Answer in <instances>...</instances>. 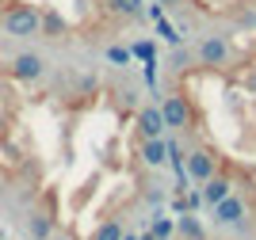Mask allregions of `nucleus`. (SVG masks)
I'll list each match as a JSON object with an SVG mask.
<instances>
[{
    "mask_svg": "<svg viewBox=\"0 0 256 240\" xmlns=\"http://www.w3.org/2000/svg\"><path fill=\"white\" fill-rule=\"evenodd\" d=\"M0 31L12 34V38H38L42 34V8L23 4V0L4 4L0 8Z\"/></svg>",
    "mask_w": 256,
    "mask_h": 240,
    "instance_id": "f257e3e1",
    "label": "nucleus"
},
{
    "mask_svg": "<svg viewBox=\"0 0 256 240\" xmlns=\"http://www.w3.org/2000/svg\"><path fill=\"white\" fill-rule=\"evenodd\" d=\"M160 115H164V126H172V134H192L195 122H199V111L192 107V99H188V92H180V88H168V92L160 95Z\"/></svg>",
    "mask_w": 256,
    "mask_h": 240,
    "instance_id": "f03ea898",
    "label": "nucleus"
},
{
    "mask_svg": "<svg viewBox=\"0 0 256 240\" xmlns=\"http://www.w3.org/2000/svg\"><path fill=\"white\" fill-rule=\"evenodd\" d=\"M184 172H188L192 183L203 187L210 176L222 172V168H218V153H214V149H203V145H192V149H188V157H184Z\"/></svg>",
    "mask_w": 256,
    "mask_h": 240,
    "instance_id": "7ed1b4c3",
    "label": "nucleus"
},
{
    "mask_svg": "<svg viewBox=\"0 0 256 240\" xmlns=\"http://www.w3.org/2000/svg\"><path fill=\"white\" fill-rule=\"evenodd\" d=\"M210 214H214V225H241V221L248 218V195L245 191H234V195H226L218 206H210Z\"/></svg>",
    "mask_w": 256,
    "mask_h": 240,
    "instance_id": "20e7f679",
    "label": "nucleus"
},
{
    "mask_svg": "<svg viewBox=\"0 0 256 240\" xmlns=\"http://www.w3.org/2000/svg\"><path fill=\"white\" fill-rule=\"evenodd\" d=\"M8 73L16 76V80H23V84H34V80L46 76V57L34 53V50H23V53H16L8 61Z\"/></svg>",
    "mask_w": 256,
    "mask_h": 240,
    "instance_id": "39448f33",
    "label": "nucleus"
},
{
    "mask_svg": "<svg viewBox=\"0 0 256 240\" xmlns=\"http://www.w3.org/2000/svg\"><path fill=\"white\" fill-rule=\"evenodd\" d=\"M54 233H58V218H54V199H50L46 206L27 214V237L31 240H50Z\"/></svg>",
    "mask_w": 256,
    "mask_h": 240,
    "instance_id": "423d86ee",
    "label": "nucleus"
},
{
    "mask_svg": "<svg viewBox=\"0 0 256 240\" xmlns=\"http://www.w3.org/2000/svg\"><path fill=\"white\" fill-rule=\"evenodd\" d=\"M134 122H138V134H142V141L146 137H164V115H160V107L157 103H146L142 107L138 103V115H134Z\"/></svg>",
    "mask_w": 256,
    "mask_h": 240,
    "instance_id": "0eeeda50",
    "label": "nucleus"
},
{
    "mask_svg": "<svg viewBox=\"0 0 256 240\" xmlns=\"http://www.w3.org/2000/svg\"><path fill=\"white\" fill-rule=\"evenodd\" d=\"M237 191V183H234V176H226V172H218V176H210L203 183V202L206 206H218V202L226 199V195H234Z\"/></svg>",
    "mask_w": 256,
    "mask_h": 240,
    "instance_id": "6e6552de",
    "label": "nucleus"
},
{
    "mask_svg": "<svg viewBox=\"0 0 256 240\" xmlns=\"http://www.w3.org/2000/svg\"><path fill=\"white\" fill-rule=\"evenodd\" d=\"M142 164L146 168H164L168 164V137H146V141H142Z\"/></svg>",
    "mask_w": 256,
    "mask_h": 240,
    "instance_id": "1a4fd4ad",
    "label": "nucleus"
},
{
    "mask_svg": "<svg viewBox=\"0 0 256 240\" xmlns=\"http://www.w3.org/2000/svg\"><path fill=\"white\" fill-rule=\"evenodd\" d=\"M176 237L180 240H206V233L192 214H180V218H176Z\"/></svg>",
    "mask_w": 256,
    "mask_h": 240,
    "instance_id": "9d476101",
    "label": "nucleus"
},
{
    "mask_svg": "<svg viewBox=\"0 0 256 240\" xmlns=\"http://www.w3.org/2000/svg\"><path fill=\"white\" fill-rule=\"evenodd\" d=\"M122 221L118 218H107V221H100L96 225V233H92V240H122Z\"/></svg>",
    "mask_w": 256,
    "mask_h": 240,
    "instance_id": "9b49d317",
    "label": "nucleus"
},
{
    "mask_svg": "<svg viewBox=\"0 0 256 240\" xmlns=\"http://www.w3.org/2000/svg\"><path fill=\"white\" fill-rule=\"evenodd\" d=\"M153 237L157 240H168V237H176V218H168V214H153Z\"/></svg>",
    "mask_w": 256,
    "mask_h": 240,
    "instance_id": "f8f14e48",
    "label": "nucleus"
},
{
    "mask_svg": "<svg viewBox=\"0 0 256 240\" xmlns=\"http://www.w3.org/2000/svg\"><path fill=\"white\" fill-rule=\"evenodd\" d=\"M107 61L111 65H130V50H122V46H107Z\"/></svg>",
    "mask_w": 256,
    "mask_h": 240,
    "instance_id": "ddd939ff",
    "label": "nucleus"
},
{
    "mask_svg": "<svg viewBox=\"0 0 256 240\" xmlns=\"http://www.w3.org/2000/svg\"><path fill=\"white\" fill-rule=\"evenodd\" d=\"M203 206V191H188V210H199Z\"/></svg>",
    "mask_w": 256,
    "mask_h": 240,
    "instance_id": "4468645a",
    "label": "nucleus"
},
{
    "mask_svg": "<svg viewBox=\"0 0 256 240\" xmlns=\"http://www.w3.org/2000/svg\"><path fill=\"white\" fill-rule=\"evenodd\" d=\"M50 240H73V237H65V233H54V237Z\"/></svg>",
    "mask_w": 256,
    "mask_h": 240,
    "instance_id": "2eb2a0df",
    "label": "nucleus"
},
{
    "mask_svg": "<svg viewBox=\"0 0 256 240\" xmlns=\"http://www.w3.org/2000/svg\"><path fill=\"white\" fill-rule=\"evenodd\" d=\"M138 240H157V237H153V233H142V237Z\"/></svg>",
    "mask_w": 256,
    "mask_h": 240,
    "instance_id": "dca6fc26",
    "label": "nucleus"
},
{
    "mask_svg": "<svg viewBox=\"0 0 256 240\" xmlns=\"http://www.w3.org/2000/svg\"><path fill=\"white\" fill-rule=\"evenodd\" d=\"M122 240H138V237H130V233H122Z\"/></svg>",
    "mask_w": 256,
    "mask_h": 240,
    "instance_id": "f3484780",
    "label": "nucleus"
}]
</instances>
